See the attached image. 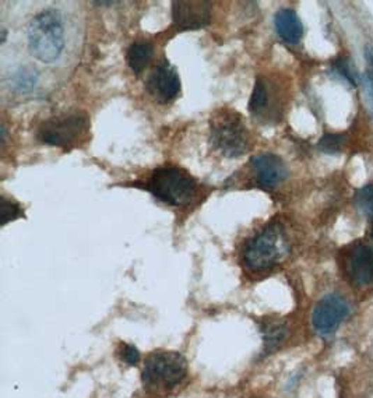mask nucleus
Wrapping results in <instances>:
<instances>
[{
	"mask_svg": "<svg viewBox=\"0 0 373 398\" xmlns=\"http://www.w3.org/2000/svg\"><path fill=\"white\" fill-rule=\"evenodd\" d=\"M37 80H38V74L35 73V70L23 69L14 77V89L20 91H28L37 84Z\"/></svg>",
	"mask_w": 373,
	"mask_h": 398,
	"instance_id": "nucleus-19",
	"label": "nucleus"
},
{
	"mask_svg": "<svg viewBox=\"0 0 373 398\" xmlns=\"http://www.w3.org/2000/svg\"><path fill=\"white\" fill-rule=\"evenodd\" d=\"M172 20L180 30H202L212 21L210 1H173Z\"/></svg>",
	"mask_w": 373,
	"mask_h": 398,
	"instance_id": "nucleus-9",
	"label": "nucleus"
},
{
	"mask_svg": "<svg viewBox=\"0 0 373 398\" xmlns=\"http://www.w3.org/2000/svg\"><path fill=\"white\" fill-rule=\"evenodd\" d=\"M146 188L156 199L173 207L190 203L197 192L196 181L185 169L171 165L157 168Z\"/></svg>",
	"mask_w": 373,
	"mask_h": 398,
	"instance_id": "nucleus-5",
	"label": "nucleus"
},
{
	"mask_svg": "<svg viewBox=\"0 0 373 398\" xmlns=\"http://www.w3.org/2000/svg\"><path fill=\"white\" fill-rule=\"evenodd\" d=\"M334 70L337 74L344 77L352 87H357V72L348 59H338L334 63Z\"/></svg>",
	"mask_w": 373,
	"mask_h": 398,
	"instance_id": "nucleus-20",
	"label": "nucleus"
},
{
	"mask_svg": "<svg viewBox=\"0 0 373 398\" xmlns=\"http://www.w3.org/2000/svg\"><path fill=\"white\" fill-rule=\"evenodd\" d=\"M289 253V242L280 222H270L252 239L242 251V261L248 271L262 274L278 266Z\"/></svg>",
	"mask_w": 373,
	"mask_h": 398,
	"instance_id": "nucleus-1",
	"label": "nucleus"
},
{
	"mask_svg": "<svg viewBox=\"0 0 373 398\" xmlns=\"http://www.w3.org/2000/svg\"><path fill=\"white\" fill-rule=\"evenodd\" d=\"M251 398H263V397H251Z\"/></svg>",
	"mask_w": 373,
	"mask_h": 398,
	"instance_id": "nucleus-24",
	"label": "nucleus"
},
{
	"mask_svg": "<svg viewBox=\"0 0 373 398\" xmlns=\"http://www.w3.org/2000/svg\"><path fill=\"white\" fill-rule=\"evenodd\" d=\"M274 27L278 37L291 45L298 44L304 37V25L292 8H281L274 17Z\"/></svg>",
	"mask_w": 373,
	"mask_h": 398,
	"instance_id": "nucleus-12",
	"label": "nucleus"
},
{
	"mask_svg": "<svg viewBox=\"0 0 373 398\" xmlns=\"http://www.w3.org/2000/svg\"><path fill=\"white\" fill-rule=\"evenodd\" d=\"M146 90L160 103L175 100L180 93V77L178 70L166 59H162L150 73L146 81Z\"/></svg>",
	"mask_w": 373,
	"mask_h": 398,
	"instance_id": "nucleus-8",
	"label": "nucleus"
},
{
	"mask_svg": "<svg viewBox=\"0 0 373 398\" xmlns=\"http://www.w3.org/2000/svg\"><path fill=\"white\" fill-rule=\"evenodd\" d=\"M153 53L154 48L149 41H136L127 50L126 62L133 73L140 74L151 62Z\"/></svg>",
	"mask_w": 373,
	"mask_h": 398,
	"instance_id": "nucleus-14",
	"label": "nucleus"
},
{
	"mask_svg": "<svg viewBox=\"0 0 373 398\" xmlns=\"http://www.w3.org/2000/svg\"><path fill=\"white\" fill-rule=\"evenodd\" d=\"M344 143H345V136L343 135H324L320 139L318 147L324 154H338L343 149Z\"/></svg>",
	"mask_w": 373,
	"mask_h": 398,
	"instance_id": "nucleus-18",
	"label": "nucleus"
},
{
	"mask_svg": "<svg viewBox=\"0 0 373 398\" xmlns=\"http://www.w3.org/2000/svg\"><path fill=\"white\" fill-rule=\"evenodd\" d=\"M350 274L352 280L364 287L373 281V250L369 246H358L350 257Z\"/></svg>",
	"mask_w": 373,
	"mask_h": 398,
	"instance_id": "nucleus-13",
	"label": "nucleus"
},
{
	"mask_svg": "<svg viewBox=\"0 0 373 398\" xmlns=\"http://www.w3.org/2000/svg\"><path fill=\"white\" fill-rule=\"evenodd\" d=\"M371 239H372V242H373V227H372V231H371Z\"/></svg>",
	"mask_w": 373,
	"mask_h": 398,
	"instance_id": "nucleus-23",
	"label": "nucleus"
},
{
	"mask_svg": "<svg viewBox=\"0 0 373 398\" xmlns=\"http://www.w3.org/2000/svg\"><path fill=\"white\" fill-rule=\"evenodd\" d=\"M90 130V120L87 113L81 110L60 113L47 119L38 127L37 137L41 143L70 149L83 142Z\"/></svg>",
	"mask_w": 373,
	"mask_h": 398,
	"instance_id": "nucleus-6",
	"label": "nucleus"
},
{
	"mask_svg": "<svg viewBox=\"0 0 373 398\" xmlns=\"http://www.w3.org/2000/svg\"><path fill=\"white\" fill-rule=\"evenodd\" d=\"M188 377V360L175 351H156L146 359L142 370L143 387L165 394L179 387Z\"/></svg>",
	"mask_w": 373,
	"mask_h": 398,
	"instance_id": "nucleus-2",
	"label": "nucleus"
},
{
	"mask_svg": "<svg viewBox=\"0 0 373 398\" xmlns=\"http://www.w3.org/2000/svg\"><path fill=\"white\" fill-rule=\"evenodd\" d=\"M355 207L361 214L373 218V185H365L355 193Z\"/></svg>",
	"mask_w": 373,
	"mask_h": 398,
	"instance_id": "nucleus-16",
	"label": "nucleus"
},
{
	"mask_svg": "<svg viewBox=\"0 0 373 398\" xmlns=\"http://www.w3.org/2000/svg\"><path fill=\"white\" fill-rule=\"evenodd\" d=\"M20 217H24V211L21 205L13 200L6 199L4 196L0 198V220L1 225H6L10 221H14Z\"/></svg>",
	"mask_w": 373,
	"mask_h": 398,
	"instance_id": "nucleus-17",
	"label": "nucleus"
},
{
	"mask_svg": "<svg viewBox=\"0 0 373 398\" xmlns=\"http://www.w3.org/2000/svg\"><path fill=\"white\" fill-rule=\"evenodd\" d=\"M275 90L271 81L265 76L256 77V83L249 100L251 115L263 123H270L277 118L275 108Z\"/></svg>",
	"mask_w": 373,
	"mask_h": 398,
	"instance_id": "nucleus-11",
	"label": "nucleus"
},
{
	"mask_svg": "<svg viewBox=\"0 0 373 398\" xmlns=\"http://www.w3.org/2000/svg\"><path fill=\"white\" fill-rule=\"evenodd\" d=\"M251 165L253 168L259 185L266 189L278 186L289 175L287 164L282 161V158L271 152L252 157Z\"/></svg>",
	"mask_w": 373,
	"mask_h": 398,
	"instance_id": "nucleus-10",
	"label": "nucleus"
},
{
	"mask_svg": "<svg viewBox=\"0 0 373 398\" xmlns=\"http://www.w3.org/2000/svg\"><path fill=\"white\" fill-rule=\"evenodd\" d=\"M120 356L122 360L126 362L127 365L133 366L140 360V352L139 349L136 348L134 346L130 344H122V349H120Z\"/></svg>",
	"mask_w": 373,
	"mask_h": 398,
	"instance_id": "nucleus-21",
	"label": "nucleus"
},
{
	"mask_svg": "<svg viewBox=\"0 0 373 398\" xmlns=\"http://www.w3.org/2000/svg\"><path fill=\"white\" fill-rule=\"evenodd\" d=\"M210 142L222 157L234 159L251 149V137L242 118L229 109L217 110L210 120Z\"/></svg>",
	"mask_w": 373,
	"mask_h": 398,
	"instance_id": "nucleus-4",
	"label": "nucleus"
},
{
	"mask_svg": "<svg viewBox=\"0 0 373 398\" xmlns=\"http://www.w3.org/2000/svg\"><path fill=\"white\" fill-rule=\"evenodd\" d=\"M350 313L347 300L338 294H330L320 299L312 313V324L315 331L327 337L333 334Z\"/></svg>",
	"mask_w": 373,
	"mask_h": 398,
	"instance_id": "nucleus-7",
	"label": "nucleus"
},
{
	"mask_svg": "<svg viewBox=\"0 0 373 398\" xmlns=\"http://www.w3.org/2000/svg\"><path fill=\"white\" fill-rule=\"evenodd\" d=\"M365 57H367V62H368V67H369V77L373 81V47L372 45H368L365 48Z\"/></svg>",
	"mask_w": 373,
	"mask_h": 398,
	"instance_id": "nucleus-22",
	"label": "nucleus"
},
{
	"mask_svg": "<svg viewBox=\"0 0 373 398\" xmlns=\"http://www.w3.org/2000/svg\"><path fill=\"white\" fill-rule=\"evenodd\" d=\"M27 41L33 56L51 64L64 50V25L59 11L45 10L37 14L27 27Z\"/></svg>",
	"mask_w": 373,
	"mask_h": 398,
	"instance_id": "nucleus-3",
	"label": "nucleus"
},
{
	"mask_svg": "<svg viewBox=\"0 0 373 398\" xmlns=\"http://www.w3.org/2000/svg\"><path fill=\"white\" fill-rule=\"evenodd\" d=\"M260 331L265 341V353L268 355L278 348L288 336V327L281 320H268L260 323Z\"/></svg>",
	"mask_w": 373,
	"mask_h": 398,
	"instance_id": "nucleus-15",
	"label": "nucleus"
}]
</instances>
